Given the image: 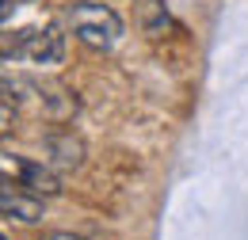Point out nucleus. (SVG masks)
I'll return each instance as SVG.
<instances>
[{
    "label": "nucleus",
    "instance_id": "obj_1",
    "mask_svg": "<svg viewBox=\"0 0 248 240\" xmlns=\"http://www.w3.org/2000/svg\"><path fill=\"white\" fill-rule=\"evenodd\" d=\"M65 19H69V30L77 34V42H84L88 50L107 54V50H115L123 42V19H119V12L111 4L80 0V4H73L65 12Z\"/></svg>",
    "mask_w": 248,
    "mask_h": 240
},
{
    "label": "nucleus",
    "instance_id": "obj_2",
    "mask_svg": "<svg viewBox=\"0 0 248 240\" xmlns=\"http://www.w3.org/2000/svg\"><path fill=\"white\" fill-rule=\"evenodd\" d=\"M0 176L19 187H27L38 198H54L62 195V180L50 172V164L42 160H27V156H16V152H0Z\"/></svg>",
    "mask_w": 248,
    "mask_h": 240
},
{
    "label": "nucleus",
    "instance_id": "obj_3",
    "mask_svg": "<svg viewBox=\"0 0 248 240\" xmlns=\"http://www.w3.org/2000/svg\"><path fill=\"white\" fill-rule=\"evenodd\" d=\"M12 54L23 58L27 65H34V69H54V65L65 61V34L54 27V23L34 27V30L19 34V38L12 42Z\"/></svg>",
    "mask_w": 248,
    "mask_h": 240
},
{
    "label": "nucleus",
    "instance_id": "obj_4",
    "mask_svg": "<svg viewBox=\"0 0 248 240\" xmlns=\"http://www.w3.org/2000/svg\"><path fill=\"white\" fill-rule=\"evenodd\" d=\"M0 213L4 217H16L23 225H34V221H42V198L31 195L27 187H19V183L0 176Z\"/></svg>",
    "mask_w": 248,
    "mask_h": 240
},
{
    "label": "nucleus",
    "instance_id": "obj_5",
    "mask_svg": "<svg viewBox=\"0 0 248 240\" xmlns=\"http://www.w3.org/2000/svg\"><path fill=\"white\" fill-rule=\"evenodd\" d=\"M80 160H84V145H80V137H73V130L46 134V164H58V168H80Z\"/></svg>",
    "mask_w": 248,
    "mask_h": 240
},
{
    "label": "nucleus",
    "instance_id": "obj_6",
    "mask_svg": "<svg viewBox=\"0 0 248 240\" xmlns=\"http://www.w3.org/2000/svg\"><path fill=\"white\" fill-rule=\"evenodd\" d=\"M12 130V99H8V88L0 84V137Z\"/></svg>",
    "mask_w": 248,
    "mask_h": 240
},
{
    "label": "nucleus",
    "instance_id": "obj_7",
    "mask_svg": "<svg viewBox=\"0 0 248 240\" xmlns=\"http://www.w3.org/2000/svg\"><path fill=\"white\" fill-rule=\"evenodd\" d=\"M46 240H84V237H73V233H50Z\"/></svg>",
    "mask_w": 248,
    "mask_h": 240
},
{
    "label": "nucleus",
    "instance_id": "obj_8",
    "mask_svg": "<svg viewBox=\"0 0 248 240\" xmlns=\"http://www.w3.org/2000/svg\"><path fill=\"white\" fill-rule=\"evenodd\" d=\"M0 240H4V237H0Z\"/></svg>",
    "mask_w": 248,
    "mask_h": 240
}]
</instances>
